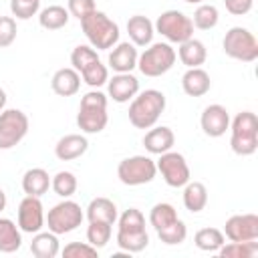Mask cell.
<instances>
[{
	"instance_id": "3",
	"label": "cell",
	"mask_w": 258,
	"mask_h": 258,
	"mask_svg": "<svg viewBox=\"0 0 258 258\" xmlns=\"http://www.w3.org/2000/svg\"><path fill=\"white\" fill-rule=\"evenodd\" d=\"M107 95L101 91H89L87 95H83L77 113L79 129L83 133H101L107 127Z\"/></svg>"
},
{
	"instance_id": "38",
	"label": "cell",
	"mask_w": 258,
	"mask_h": 258,
	"mask_svg": "<svg viewBox=\"0 0 258 258\" xmlns=\"http://www.w3.org/2000/svg\"><path fill=\"white\" fill-rule=\"evenodd\" d=\"M157 236L163 244H169V246H175V244H181L187 236V226L177 218L175 222H171L169 226L157 230Z\"/></svg>"
},
{
	"instance_id": "9",
	"label": "cell",
	"mask_w": 258,
	"mask_h": 258,
	"mask_svg": "<svg viewBox=\"0 0 258 258\" xmlns=\"http://www.w3.org/2000/svg\"><path fill=\"white\" fill-rule=\"evenodd\" d=\"M155 32H159L161 36H165L169 42L181 44L183 40L194 36V24L191 18L185 16L181 10H165L157 16L155 24H153Z\"/></svg>"
},
{
	"instance_id": "14",
	"label": "cell",
	"mask_w": 258,
	"mask_h": 258,
	"mask_svg": "<svg viewBox=\"0 0 258 258\" xmlns=\"http://www.w3.org/2000/svg\"><path fill=\"white\" fill-rule=\"evenodd\" d=\"M200 125L208 137H222L230 129V113L224 105H208L200 117Z\"/></svg>"
},
{
	"instance_id": "7",
	"label": "cell",
	"mask_w": 258,
	"mask_h": 258,
	"mask_svg": "<svg viewBox=\"0 0 258 258\" xmlns=\"http://www.w3.org/2000/svg\"><path fill=\"white\" fill-rule=\"evenodd\" d=\"M85 214L81 210V206L69 198H64L62 202H58L56 206H52L48 210V214L44 216V222L48 226L50 232H54L56 236L60 234H69V232H75L81 222H83Z\"/></svg>"
},
{
	"instance_id": "31",
	"label": "cell",
	"mask_w": 258,
	"mask_h": 258,
	"mask_svg": "<svg viewBox=\"0 0 258 258\" xmlns=\"http://www.w3.org/2000/svg\"><path fill=\"white\" fill-rule=\"evenodd\" d=\"M218 254L222 258H254L258 256V242L250 240V242H224L218 250Z\"/></svg>"
},
{
	"instance_id": "37",
	"label": "cell",
	"mask_w": 258,
	"mask_h": 258,
	"mask_svg": "<svg viewBox=\"0 0 258 258\" xmlns=\"http://www.w3.org/2000/svg\"><path fill=\"white\" fill-rule=\"evenodd\" d=\"M77 177L73 171H58L54 177H50V187L60 198H71L77 191Z\"/></svg>"
},
{
	"instance_id": "12",
	"label": "cell",
	"mask_w": 258,
	"mask_h": 258,
	"mask_svg": "<svg viewBox=\"0 0 258 258\" xmlns=\"http://www.w3.org/2000/svg\"><path fill=\"white\" fill-rule=\"evenodd\" d=\"M224 236L230 242H250L258 240V216L256 214H236L224 224Z\"/></svg>"
},
{
	"instance_id": "48",
	"label": "cell",
	"mask_w": 258,
	"mask_h": 258,
	"mask_svg": "<svg viewBox=\"0 0 258 258\" xmlns=\"http://www.w3.org/2000/svg\"><path fill=\"white\" fill-rule=\"evenodd\" d=\"M18 2H40V0H18Z\"/></svg>"
},
{
	"instance_id": "19",
	"label": "cell",
	"mask_w": 258,
	"mask_h": 258,
	"mask_svg": "<svg viewBox=\"0 0 258 258\" xmlns=\"http://www.w3.org/2000/svg\"><path fill=\"white\" fill-rule=\"evenodd\" d=\"M50 87L58 97H73L81 89V75L73 67L58 69L50 79Z\"/></svg>"
},
{
	"instance_id": "46",
	"label": "cell",
	"mask_w": 258,
	"mask_h": 258,
	"mask_svg": "<svg viewBox=\"0 0 258 258\" xmlns=\"http://www.w3.org/2000/svg\"><path fill=\"white\" fill-rule=\"evenodd\" d=\"M6 107V93H4V89H0V111Z\"/></svg>"
},
{
	"instance_id": "40",
	"label": "cell",
	"mask_w": 258,
	"mask_h": 258,
	"mask_svg": "<svg viewBox=\"0 0 258 258\" xmlns=\"http://www.w3.org/2000/svg\"><path fill=\"white\" fill-rule=\"evenodd\" d=\"M97 248L95 246H91L89 242H85V244H81V242H71V244H67L62 250H60V254L64 256V258H95L97 256Z\"/></svg>"
},
{
	"instance_id": "30",
	"label": "cell",
	"mask_w": 258,
	"mask_h": 258,
	"mask_svg": "<svg viewBox=\"0 0 258 258\" xmlns=\"http://www.w3.org/2000/svg\"><path fill=\"white\" fill-rule=\"evenodd\" d=\"M194 242H196V246H198L200 250H204V252H218L220 246L226 242V236H224V232L218 230V228H202V230L196 232Z\"/></svg>"
},
{
	"instance_id": "16",
	"label": "cell",
	"mask_w": 258,
	"mask_h": 258,
	"mask_svg": "<svg viewBox=\"0 0 258 258\" xmlns=\"http://www.w3.org/2000/svg\"><path fill=\"white\" fill-rule=\"evenodd\" d=\"M89 149V141L85 135L81 133H69L64 137H60L54 145V155L60 161H73L81 155H85Z\"/></svg>"
},
{
	"instance_id": "42",
	"label": "cell",
	"mask_w": 258,
	"mask_h": 258,
	"mask_svg": "<svg viewBox=\"0 0 258 258\" xmlns=\"http://www.w3.org/2000/svg\"><path fill=\"white\" fill-rule=\"evenodd\" d=\"M38 8H40V2H18V0H10V12L18 20L32 18L38 12Z\"/></svg>"
},
{
	"instance_id": "11",
	"label": "cell",
	"mask_w": 258,
	"mask_h": 258,
	"mask_svg": "<svg viewBox=\"0 0 258 258\" xmlns=\"http://www.w3.org/2000/svg\"><path fill=\"white\" fill-rule=\"evenodd\" d=\"M157 165V171L161 173L163 181L169 185V187H183L191 173H189V165L185 161V157L177 151H165L159 155V159L155 161Z\"/></svg>"
},
{
	"instance_id": "36",
	"label": "cell",
	"mask_w": 258,
	"mask_h": 258,
	"mask_svg": "<svg viewBox=\"0 0 258 258\" xmlns=\"http://www.w3.org/2000/svg\"><path fill=\"white\" fill-rule=\"evenodd\" d=\"M79 75H81L83 81H85L89 87H93V89H99L101 85H105V83L109 81V69H107L101 60L91 62V64H89L87 69H83Z\"/></svg>"
},
{
	"instance_id": "18",
	"label": "cell",
	"mask_w": 258,
	"mask_h": 258,
	"mask_svg": "<svg viewBox=\"0 0 258 258\" xmlns=\"http://www.w3.org/2000/svg\"><path fill=\"white\" fill-rule=\"evenodd\" d=\"M173 143H175V135L165 125H159V127L153 125V127H149V131L143 137V147L149 153H153V155H161V153L169 151L173 147Z\"/></svg>"
},
{
	"instance_id": "2",
	"label": "cell",
	"mask_w": 258,
	"mask_h": 258,
	"mask_svg": "<svg viewBox=\"0 0 258 258\" xmlns=\"http://www.w3.org/2000/svg\"><path fill=\"white\" fill-rule=\"evenodd\" d=\"M81 28H83L87 40L91 42V46L97 48V50L113 48L119 42V26H117V22H113L101 10H93L89 16H85L81 20Z\"/></svg>"
},
{
	"instance_id": "4",
	"label": "cell",
	"mask_w": 258,
	"mask_h": 258,
	"mask_svg": "<svg viewBox=\"0 0 258 258\" xmlns=\"http://www.w3.org/2000/svg\"><path fill=\"white\" fill-rule=\"evenodd\" d=\"M230 147L236 155L248 157L258 149V119L252 111L238 113L230 123Z\"/></svg>"
},
{
	"instance_id": "8",
	"label": "cell",
	"mask_w": 258,
	"mask_h": 258,
	"mask_svg": "<svg viewBox=\"0 0 258 258\" xmlns=\"http://www.w3.org/2000/svg\"><path fill=\"white\" fill-rule=\"evenodd\" d=\"M157 173V165L151 157L147 155H131L125 157L123 161H119L117 165V177L121 183L125 185H145L149 181H153Z\"/></svg>"
},
{
	"instance_id": "24",
	"label": "cell",
	"mask_w": 258,
	"mask_h": 258,
	"mask_svg": "<svg viewBox=\"0 0 258 258\" xmlns=\"http://www.w3.org/2000/svg\"><path fill=\"white\" fill-rule=\"evenodd\" d=\"M117 206L109 200V198H95L89 202L87 206V218L89 222H107V224H115L117 222Z\"/></svg>"
},
{
	"instance_id": "1",
	"label": "cell",
	"mask_w": 258,
	"mask_h": 258,
	"mask_svg": "<svg viewBox=\"0 0 258 258\" xmlns=\"http://www.w3.org/2000/svg\"><path fill=\"white\" fill-rule=\"evenodd\" d=\"M165 111V95L157 89H145L131 99L129 105V123L137 129H149L157 123Z\"/></svg>"
},
{
	"instance_id": "26",
	"label": "cell",
	"mask_w": 258,
	"mask_h": 258,
	"mask_svg": "<svg viewBox=\"0 0 258 258\" xmlns=\"http://www.w3.org/2000/svg\"><path fill=\"white\" fill-rule=\"evenodd\" d=\"M20 246H22L20 228L8 218H0V252L12 254V252L20 250Z\"/></svg>"
},
{
	"instance_id": "33",
	"label": "cell",
	"mask_w": 258,
	"mask_h": 258,
	"mask_svg": "<svg viewBox=\"0 0 258 258\" xmlns=\"http://www.w3.org/2000/svg\"><path fill=\"white\" fill-rule=\"evenodd\" d=\"M220 20V12L214 4H200L194 12V18H191V24L200 30H212Z\"/></svg>"
},
{
	"instance_id": "10",
	"label": "cell",
	"mask_w": 258,
	"mask_h": 258,
	"mask_svg": "<svg viewBox=\"0 0 258 258\" xmlns=\"http://www.w3.org/2000/svg\"><path fill=\"white\" fill-rule=\"evenodd\" d=\"M28 133V117L20 109L0 111V149H12Z\"/></svg>"
},
{
	"instance_id": "35",
	"label": "cell",
	"mask_w": 258,
	"mask_h": 258,
	"mask_svg": "<svg viewBox=\"0 0 258 258\" xmlns=\"http://www.w3.org/2000/svg\"><path fill=\"white\" fill-rule=\"evenodd\" d=\"M111 224L107 222H89V228H87V242L91 246H95L97 250L105 248L107 242L111 240Z\"/></svg>"
},
{
	"instance_id": "39",
	"label": "cell",
	"mask_w": 258,
	"mask_h": 258,
	"mask_svg": "<svg viewBox=\"0 0 258 258\" xmlns=\"http://www.w3.org/2000/svg\"><path fill=\"white\" fill-rule=\"evenodd\" d=\"M95 60H99V54H97V50H95L93 46L79 44V46H75L73 52H71V64H73V69H75L77 73H81L83 69H87V67H89L91 62H95Z\"/></svg>"
},
{
	"instance_id": "13",
	"label": "cell",
	"mask_w": 258,
	"mask_h": 258,
	"mask_svg": "<svg viewBox=\"0 0 258 258\" xmlns=\"http://www.w3.org/2000/svg\"><path fill=\"white\" fill-rule=\"evenodd\" d=\"M44 226V208L40 198L26 196L18 204V228L26 234H36Z\"/></svg>"
},
{
	"instance_id": "32",
	"label": "cell",
	"mask_w": 258,
	"mask_h": 258,
	"mask_svg": "<svg viewBox=\"0 0 258 258\" xmlns=\"http://www.w3.org/2000/svg\"><path fill=\"white\" fill-rule=\"evenodd\" d=\"M175 220H177V212L167 202H159V204H155L149 210V224L155 228V232L161 230V228H165V226H169Z\"/></svg>"
},
{
	"instance_id": "43",
	"label": "cell",
	"mask_w": 258,
	"mask_h": 258,
	"mask_svg": "<svg viewBox=\"0 0 258 258\" xmlns=\"http://www.w3.org/2000/svg\"><path fill=\"white\" fill-rule=\"evenodd\" d=\"M67 10L71 16H75L77 20H83L85 16H89L95 8V0H69L67 4Z\"/></svg>"
},
{
	"instance_id": "5",
	"label": "cell",
	"mask_w": 258,
	"mask_h": 258,
	"mask_svg": "<svg viewBox=\"0 0 258 258\" xmlns=\"http://www.w3.org/2000/svg\"><path fill=\"white\" fill-rule=\"evenodd\" d=\"M222 48L234 60L254 62L258 58V40L244 26H232L222 40Z\"/></svg>"
},
{
	"instance_id": "27",
	"label": "cell",
	"mask_w": 258,
	"mask_h": 258,
	"mask_svg": "<svg viewBox=\"0 0 258 258\" xmlns=\"http://www.w3.org/2000/svg\"><path fill=\"white\" fill-rule=\"evenodd\" d=\"M208 204V189L202 181H187L183 185V206L187 212L198 214Z\"/></svg>"
},
{
	"instance_id": "25",
	"label": "cell",
	"mask_w": 258,
	"mask_h": 258,
	"mask_svg": "<svg viewBox=\"0 0 258 258\" xmlns=\"http://www.w3.org/2000/svg\"><path fill=\"white\" fill-rule=\"evenodd\" d=\"M30 252L36 258H54L60 252V244L54 232H36L30 242Z\"/></svg>"
},
{
	"instance_id": "28",
	"label": "cell",
	"mask_w": 258,
	"mask_h": 258,
	"mask_svg": "<svg viewBox=\"0 0 258 258\" xmlns=\"http://www.w3.org/2000/svg\"><path fill=\"white\" fill-rule=\"evenodd\" d=\"M69 10L64 6H58V4H52V6H46L38 12V24L46 30H58V28H64L69 24Z\"/></svg>"
},
{
	"instance_id": "21",
	"label": "cell",
	"mask_w": 258,
	"mask_h": 258,
	"mask_svg": "<svg viewBox=\"0 0 258 258\" xmlns=\"http://www.w3.org/2000/svg\"><path fill=\"white\" fill-rule=\"evenodd\" d=\"M127 34H129V38L135 46H147L153 40L155 28H153V22L147 16L135 14L127 20Z\"/></svg>"
},
{
	"instance_id": "23",
	"label": "cell",
	"mask_w": 258,
	"mask_h": 258,
	"mask_svg": "<svg viewBox=\"0 0 258 258\" xmlns=\"http://www.w3.org/2000/svg\"><path fill=\"white\" fill-rule=\"evenodd\" d=\"M50 187V175L42 167H32L22 175V189L26 196H44Z\"/></svg>"
},
{
	"instance_id": "44",
	"label": "cell",
	"mask_w": 258,
	"mask_h": 258,
	"mask_svg": "<svg viewBox=\"0 0 258 258\" xmlns=\"http://www.w3.org/2000/svg\"><path fill=\"white\" fill-rule=\"evenodd\" d=\"M226 10L234 16H244L252 10V0H224Z\"/></svg>"
},
{
	"instance_id": "45",
	"label": "cell",
	"mask_w": 258,
	"mask_h": 258,
	"mask_svg": "<svg viewBox=\"0 0 258 258\" xmlns=\"http://www.w3.org/2000/svg\"><path fill=\"white\" fill-rule=\"evenodd\" d=\"M6 208V194H4V189L0 187V212Z\"/></svg>"
},
{
	"instance_id": "41",
	"label": "cell",
	"mask_w": 258,
	"mask_h": 258,
	"mask_svg": "<svg viewBox=\"0 0 258 258\" xmlns=\"http://www.w3.org/2000/svg\"><path fill=\"white\" fill-rule=\"evenodd\" d=\"M16 20L12 16H0V48L10 46L16 40Z\"/></svg>"
},
{
	"instance_id": "6",
	"label": "cell",
	"mask_w": 258,
	"mask_h": 258,
	"mask_svg": "<svg viewBox=\"0 0 258 258\" xmlns=\"http://www.w3.org/2000/svg\"><path fill=\"white\" fill-rule=\"evenodd\" d=\"M175 50L167 42H155L137 56V69L145 77H161L175 64Z\"/></svg>"
},
{
	"instance_id": "22",
	"label": "cell",
	"mask_w": 258,
	"mask_h": 258,
	"mask_svg": "<svg viewBox=\"0 0 258 258\" xmlns=\"http://www.w3.org/2000/svg\"><path fill=\"white\" fill-rule=\"evenodd\" d=\"M181 60V64H185L187 69H194V67H202L208 58V50H206V44L198 38H187L179 44L177 52H175Z\"/></svg>"
},
{
	"instance_id": "20",
	"label": "cell",
	"mask_w": 258,
	"mask_h": 258,
	"mask_svg": "<svg viewBox=\"0 0 258 258\" xmlns=\"http://www.w3.org/2000/svg\"><path fill=\"white\" fill-rule=\"evenodd\" d=\"M210 87H212L210 75L202 67L187 69L183 73V77H181V89L189 97H204L210 91Z\"/></svg>"
},
{
	"instance_id": "15",
	"label": "cell",
	"mask_w": 258,
	"mask_h": 258,
	"mask_svg": "<svg viewBox=\"0 0 258 258\" xmlns=\"http://www.w3.org/2000/svg\"><path fill=\"white\" fill-rule=\"evenodd\" d=\"M107 93L115 103H127L139 93V81L131 73H117L107 81Z\"/></svg>"
},
{
	"instance_id": "34",
	"label": "cell",
	"mask_w": 258,
	"mask_h": 258,
	"mask_svg": "<svg viewBox=\"0 0 258 258\" xmlns=\"http://www.w3.org/2000/svg\"><path fill=\"white\" fill-rule=\"evenodd\" d=\"M117 232H141L145 230V216L137 208H129L117 216Z\"/></svg>"
},
{
	"instance_id": "17",
	"label": "cell",
	"mask_w": 258,
	"mask_h": 258,
	"mask_svg": "<svg viewBox=\"0 0 258 258\" xmlns=\"http://www.w3.org/2000/svg\"><path fill=\"white\" fill-rule=\"evenodd\" d=\"M137 48L133 42H117V46L109 52V67L115 73H131L137 67Z\"/></svg>"
},
{
	"instance_id": "29",
	"label": "cell",
	"mask_w": 258,
	"mask_h": 258,
	"mask_svg": "<svg viewBox=\"0 0 258 258\" xmlns=\"http://www.w3.org/2000/svg\"><path fill=\"white\" fill-rule=\"evenodd\" d=\"M149 244V234L147 230L141 232H117V246L125 250L127 254H135L145 250Z\"/></svg>"
},
{
	"instance_id": "47",
	"label": "cell",
	"mask_w": 258,
	"mask_h": 258,
	"mask_svg": "<svg viewBox=\"0 0 258 258\" xmlns=\"http://www.w3.org/2000/svg\"><path fill=\"white\" fill-rule=\"evenodd\" d=\"M183 2H187V4H204V0H183Z\"/></svg>"
}]
</instances>
